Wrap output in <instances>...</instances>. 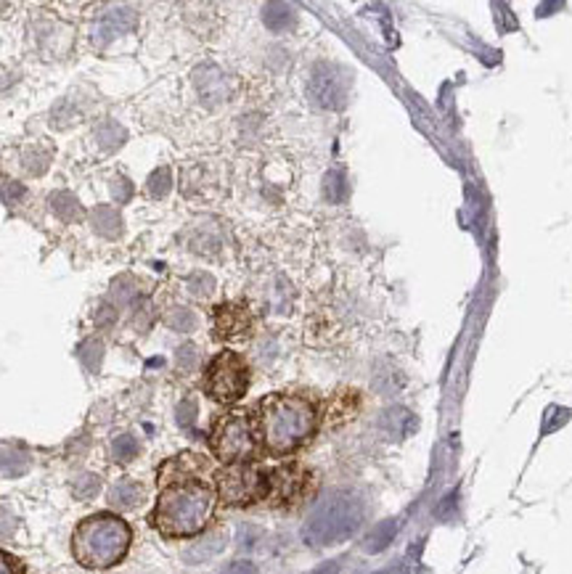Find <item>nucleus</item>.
<instances>
[{"mask_svg": "<svg viewBox=\"0 0 572 574\" xmlns=\"http://www.w3.org/2000/svg\"><path fill=\"white\" fill-rule=\"evenodd\" d=\"M27 466H30V458L22 450L0 445V474L3 476H19L27 472Z\"/></svg>", "mask_w": 572, "mask_h": 574, "instance_id": "a211bd4d", "label": "nucleus"}, {"mask_svg": "<svg viewBox=\"0 0 572 574\" xmlns=\"http://www.w3.org/2000/svg\"><path fill=\"white\" fill-rule=\"evenodd\" d=\"M91 225L99 236L104 238H119L125 223H122V215L117 206H109V204H101L91 212Z\"/></svg>", "mask_w": 572, "mask_h": 574, "instance_id": "2eb2a0df", "label": "nucleus"}, {"mask_svg": "<svg viewBox=\"0 0 572 574\" xmlns=\"http://www.w3.org/2000/svg\"><path fill=\"white\" fill-rule=\"evenodd\" d=\"M217 498L228 506H252L257 501L268 498V474L252 464L225 466L214 474Z\"/></svg>", "mask_w": 572, "mask_h": 574, "instance_id": "0eeeda50", "label": "nucleus"}, {"mask_svg": "<svg viewBox=\"0 0 572 574\" xmlns=\"http://www.w3.org/2000/svg\"><path fill=\"white\" fill-rule=\"evenodd\" d=\"M316 426L319 410L300 395H271L260 403L254 416L257 439L273 455H289L302 447L316 435Z\"/></svg>", "mask_w": 572, "mask_h": 574, "instance_id": "f03ea898", "label": "nucleus"}, {"mask_svg": "<svg viewBox=\"0 0 572 574\" xmlns=\"http://www.w3.org/2000/svg\"><path fill=\"white\" fill-rule=\"evenodd\" d=\"M3 196H5V202H16V199H22L24 196V188L19 186V183H8L5 186V191H3Z\"/></svg>", "mask_w": 572, "mask_h": 574, "instance_id": "f704fd0d", "label": "nucleus"}, {"mask_svg": "<svg viewBox=\"0 0 572 574\" xmlns=\"http://www.w3.org/2000/svg\"><path fill=\"white\" fill-rule=\"evenodd\" d=\"M96 140H99V146H101V151H117V148H122L125 146V140H128V130L119 125V122H114V120H107L99 130H96Z\"/></svg>", "mask_w": 572, "mask_h": 574, "instance_id": "f3484780", "label": "nucleus"}, {"mask_svg": "<svg viewBox=\"0 0 572 574\" xmlns=\"http://www.w3.org/2000/svg\"><path fill=\"white\" fill-rule=\"evenodd\" d=\"M0 574H24V567L16 556L0 550Z\"/></svg>", "mask_w": 572, "mask_h": 574, "instance_id": "c756f323", "label": "nucleus"}, {"mask_svg": "<svg viewBox=\"0 0 572 574\" xmlns=\"http://www.w3.org/2000/svg\"><path fill=\"white\" fill-rule=\"evenodd\" d=\"M257 432H254V421L247 413H228L223 416L213 429V453L217 461H223L225 466H236V464H250L257 455Z\"/></svg>", "mask_w": 572, "mask_h": 574, "instance_id": "39448f33", "label": "nucleus"}, {"mask_svg": "<svg viewBox=\"0 0 572 574\" xmlns=\"http://www.w3.org/2000/svg\"><path fill=\"white\" fill-rule=\"evenodd\" d=\"M133 542L130 524L114 513H93L82 519L72 535V553L85 569L117 567Z\"/></svg>", "mask_w": 572, "mask_h": 574, "instance_id": "7ed1b4c3", "label": "nucleus"}, {"mask_svg": "<svg viewBox=\"0 0 572 574\" xmlns=\"http://www.w3.org/2000/svg\"><path fill=\"white\" fill-rule=\"evenodd\" d=\"M194 416H196V403H194V400H186V403L178 407L180 426H188V424L194 421Z\"/></svg>", "mask_w": 572, "mask_h": 574, "instance_id": "2f4dec72", "label": "nucleus"}, {"mask_svg": "<svg viewBox=\"0 0 572 574\" xmlns=\"http://www.w3.org/2000/svg\"><path fill=\"white\" fill-rule=\"evenodd\" d=\"M363 521V506L353 493H334L316 508L302 530L308 545H334L348 541Z\"/></svg>", "mask_w": 572, "mask_h": 574, "instance_id": "20e7f679", "label": "nucleus"}, {"mask_svg": "<svg viewBox=\"0 0 572 574\" xmlns=\"http://www.w3.org/2000/svg\"><path fill=\"white\" fill-rule=\"evenodd\" d=\"M395 521H385V524H379L371 535H368V541H366V550L368 553H377V550H382L385 545H390V541L395 538Z\"/></svg>", "mask_w": 572, "mask_h": 574, "instance_id": "a878e982", "label": "nucleus"}, {"mask_svg": "<svg viewBox=\"0 0 572 574\" xmlns=\"http://www.w3.org/2000/svg\"><path fill=\"white\" fill-rule=\"evenodd\" d=\"M51 209H53V215L59 217V220H64V223H80L82 220V204L77 202V196L70 194V191H59V194H51Z\"/></svg>", "mask_w": 572, "mask_h": 574, "instance_id": "dca6fc26", "label": "nucleus"}, {"mask_svg": "<svg viewBox=\"0 0 572 574\" xmlns=\"http://www.w3.org/2000/svg\"><path fill=\"white\" fill-rule=\"evenodd\" d=\"M223 542H225V538H223V532H217V535H210L207 541H202V542H196L188 553H186V561H191V564H196V561H205V559H210V556H214L217 550H223Z\"/></svg>", "mask_w": 572, "mask_h": 574, "instance_id": "4be33fe9", "label": "nucleus"}, {"mask_svg": "<svg viewBox=\"0 0 572 574\" xmlns=\"http://www.w3.org/2000/svg\"><path fill=\"white\" fill-rule=\"evenodd\" d=\"M77 358L80 363L88 368L91 373H96L101 368V360H104V344L99 339H85L80 347H77Z\"/></svg>", "mask_w": 572, "mask_h": 574, "instance_id": "6ab92c4d", "label": "nucleus"}, {"mask_svg": "<svg viewBox=\"0 0 572 574\" xmlns=\"http://www.w3.org/2000/svg\"><path fill=\"white\" fill-rule=\"evenodd\" d=\"M194 85L199 91V96L205 101H223L228 96V85H225V77L217 67H199L194 72Z\"/></svg>", "mask_w": 572, "mask_h": 574, "instance_id": "ddd939ff", "label": "nucleus"}, {"mask_svg": "<svg viewBox=\"0 0 572 574\" xmlns=\"http://www.w3.org/2000/svg\"><path fill=\"white\" fill-rule=\"evenodd\" d=\"M114 320H117V310L111 304H101L99 312H96V323L99 326H111Z\"/></svg>", "mask_w": 572, "mask_h": 574, "instance_id": "7c9ffc66", "label": "nucleus"}, {"mask_svg": "<svg viewBox=\"0 0 572 574\" xmlns=\"http://www.w3.org/2000/svg\"><path fill=\"white\" fill-rule=\"evenodd\" d=\"M138 453H141V445L133 435H119L111 442V455H114L117 464H130Z\"/></svg>", "mask_w": 572, "mask_h": 574, "instance_id": "412c9836", "label": "nucleus"}, {"mask_svg": "<svg viewBox=\"0 0 572 574\" xmlns=\"http://www.w3.org/2000/svg\"><path fill=\"white\" fill-rule=\"evenodd\" d=\"M214 331L220 339H247L252 331V315L242 304H220L213 315Z\"/></svg>", "mask_w": 572, "mask_h": 574, "instance_id": "9d476101", "label": "nucleus"}, {"mask_svg": "<svg viewBox=\"0 0 572 574\" xmlns=\"http://www.w3.org/2000/svg\"><path fill=\"white\" fill-rule=\"evenodd\" d=\"M217 493L207 479H183L162 487L151 521L159 535L180 541L199 535L214 513Z\"/></svg>", "mask_w": 572, "mask_h": 574, "instance_id": "f257e3e1", "label": "nucleus"}, {"mask_svg": "<svg viewBox=\"0 0 572 574\" xmlns=\"http://www.w3.org/2000/svg\"><path fill=\"white\" fill-rule=\"evenodd\" d=\"M265 24L273 33H284L294 24V11L284 3H271V5H265Z\"/></svg>", "mask_w": 572, "mask_h": 574, "instance_id": "aec40b11", "label": "nucleus"}, {"mask_svg": "<svg viewBox=\"0 0 572 574\" xmlns=\"http://www.w3.org/2000/svg\"><path fill=\"white\" fill-rule=\"evenodd\" d=\"M146 188H148V194H151L154 199H165V196L170 194V188H173V175H170V169H154V172L148 175V180H146Z\"/></svg>", "mask_w": 572, "mask_h": 574, "instance_id": "5701e85b", "label": "nucleus"}, {"mask_svg": "<svg viewBox=\"0 0 572 574\" xmlns=\"http://www.w3.org/2000/svg\"><path fill=\"white\" fill-rule=\"evenodd\" d=\"M111 196L122 204L130 202V196H133V186H130V180H128V177H114V180H111Z\"/></svg>", "mask_w": 572, "mask_h": 574, "instance_id": "c85d7f7f", "label": "nucleus"}, {"mask_svg": "<svg viewBox=\"0 0 572 574\" xmlns=\"http://www.w3.org/2000/svg\"><path fill=\"white\" fill-rule=\"evenodd\" d=\"M133 27H136V14L130 8H114L93 27V43L107 45L109 40H114L117 34L130 33Z\"/></svg>", "mask_w": 572, "mask_h": 574, "instance_id": "f8f14e48", "label": "nucleus"}, {"mask_svg": "<svg viewBox=\"0 0 572 574\" xmlns=\"http://www.w3.org/2000/svg\"><path fill=\"white\" fill-rule=\"evenodd\" d=\"M165 323H167L173 331L186 334V331H194V329H196V315H194L191 310L176 307V310H170V312L165 315Z\"/></svg>", "mask_w": 572, "mask_h": 574, "instance_id": "b1692460", "label": "nucleus"}, {"mask_svg": "<svg viewBox=\"0 0 572 574\" xmlns=\"http://www.w3.org/2000/svg\"><path fill=\"white\" fill-rule=\"evenodd\" d=\"M143 498H146L143 484L141 482H133V479H122V482H117V484L109 490V506L119 508V511H133V508H138Z\"/></svg>", "mask_w": 572, "mask_h": 574, "instance_id": "4468645a", "label": "nucleus"}, {"mask_svg": "<svg viewBox=\"0 0 572 574\" xmlns=\"http://www.w3.org/2000/svg\"><path fill=\"white\" fill-rule=\"evenodd\" d=\"M323 196H326L331 204H339L345 196H348V186H345L342 172H329V175H326V183H323Z\"/></svg>", "mask_w": 572, "mask_h": 574, "instance_id": "393cba45", "label": "nucleus"}, {"mask_svg": "<svg viewBox=\"0 0 572 574\" xmlns=\"http://www.w3.org/2000/svg\"><path fill=\"white\" fill-rule=\"evenodd\" d=\"M345 77L331 64H319L310 77V99L321 109H339L345 103Z\"/></svg>", "mask_w": 572, "mask_h": 574, "instance_id": "1a4fd4ad", "label": "nucleus"}, {"mask_svg": "<svg viewBox=\"0 0 572 574\" xmlns=\"http://www.w3.org/2000/svg\"><path fill=\"white\" fill-rule=\"evenodd\" d=\"M268 501H273L276 506L291 508L297 503H302L310 490H313V476L310 472H305L297 464H286L279 466L276 472L268 474Z\"/></svg>", "mask_w": 572, "mask_h": 574, "instance_id": "6e6552de", "label": "nucleus"}, {"mask_svg": "<svg viewBox=\"0 0 572 574\" xmlns=\"http://www.w3.org/2000/svg\"><path fill=\"white\" fill-rule=\"evenodd\" d=\"M223 574H257V569L252 561H234L223 569Z\"/></svg>", "mask_w": 572, "mask_h": 574, "instance_id": "473e14b6", "label": "nucleus"}, {"mask_svg": "<svg viewBox=\"0 0 572 574\" xmlns=\"http://www.w3.org/2000/svg\"><path fill=\"white\" fill-rule=\"evenodd\" d=\"M99 476H93V474H82V476H77L74 479V495L80 498V501H88V498H93L96 493H99Z\"/></svg>", "mask_w": 572, "mask_h": 574, "instance_id": "cd10ccee", "label": "nucleus"}, {"mask_svg": "<svg viewBox=\"0 0 572 574\" xmlns=\"http://www.w3.org/2000/svg\"><path fill=\"white\" fill-rule=\"evenodd\" d=\"M250 389V366L239 352H220L205 373V392L213 397L214 403L231 406L242 400Z\"/></svg>", "mask_w": 572, "mask_h": 574, "instance_id": "423d86ee", "label": "nucleus"}, {"mask_svg": "<svg viewBox=\"0 0 572 574\" xmlns=\"http://www.w3.org/2000/svg\"><path fill=\"white\" fill-rule=\"evenodd\" d=\"M196 363V349L194 347H180L178 349V366L180 368H191Z\"/></svg>", "mask_w": 572, "mask_h": 574, "instance_id": "72a5a7b5", "label": "nucleus"}, {"mask_svg": "<svg viewBox=\"0 0 572 574\" xmlns=\"http://www.w3.org/2000/svg\"><path fill=\"white\" fill-rule=\"evenodd\" d=\"M210 472L207 458L196 455V453H180L173 461H167L159 472V484H170V482H183V479H205Z\"/></svg>", "mask_w": 572, "mask_h": 574, "instance_id": "9b49d317", "label": "nucleus"}, {"mask_svg": "<svg viewBox=\"0 0 572 574\" xmlns=\"http://www.w3.org/2000/svg\"><path fill=\"white\" fill-rule=\"evenodd\" d=\"M337 569H339L337 564H329V567H323V569L319 574H337Z\"/></svg>", "mask_w": 572, "mask_h": 574, "instance_id": "c9c22d12", "label": "nucleus"}, {"mask_svg": "<svg viewBox=\"0 0 572 574\" xmlns=\"http://www.w3.org/2000/svg\"><path fill=\"white\" fill-rule=\"evenodd\" d=\"M186 286H188V292H191L194 297H207V294H213L214 278L213 275H207V273H194V275H188Z\"/></svg>", "mask_w": 572, "mask_h": 574, "instance_id": "bb28decb", "label": "nucleus"}]
</instances>
